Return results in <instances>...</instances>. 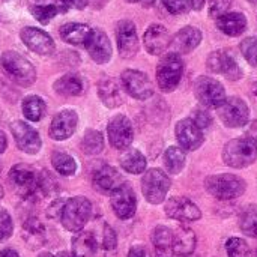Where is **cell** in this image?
I'll list each match as a JSON object with an SVG mask.
<instances>
[{
	"label": "cell",
	"instance_id": "obj_55",
	"mask_svg": "<svg viewBox=\"0 0 257 257\" xmlns=\"http://www.w3.org/2000/svg\"><path fill=\"white\" fill-rule=\"evenodd\" d=\"M3 197V188H2V185H0V199Z\"/></svg>",
	"mask_w": 257,
	"mask_h": 257
},
{
	"label": "cell",
	"instance_id": "obj_7",
	"mask_svg": "<svg viewBox=\"0 0 257 257\" xmlns=\"http://www.w3.org/2000/svg\"><path fill=\"white\" fill-rule=\"evenodd\" d=\"M169 176L160 169H151L145 173L142 179V191L145 199L152 205H160L164 202L169 190H170Z\"/></svg>",
	"mask_w": 257,
	"mask_h": 257
},
{
	"label": "cell",
	"instance_id": "obj_9",
	"mask_svg": "<svg viewBox=\"0 0 257 257\" xmlns=\"http://www.w3.org/2000/svg\"><path fill=\"white\" fill-rule=\"evenodd\" d=\"M194 93L199 102L208 108H217L226 99V92L223 84L218 80L206 75H202L196 80Z\"/></svg>",
	"mask_w": 257,
	"mask_h": 257
},
{
	"label": "cell",
	"instance_id": "obj_50",
	"mask_svg": "<svg viewBox=\"0 0 257 257\" xmlns=\"http://www.w3.org/2000/svg\"><path fill=\"white\" fill-rule=\"evenodd\" d=\"M203 5H205V0H191V6L196 11H200L203 8Z\"/></svg>",
	"mask_w": 257,
	"mask_h": 257
},
{
	"label": "cell",
	"instance_id": "obj_42",
	"mask_svg": "<svg viewBox=\"0 0 257 257\" xmlns=\"http://www.w3.org/2000/svg\"><path fill=\"white\" fill-rule=\"evenodd\" d=\"M163 5L173 15L184 14L190 9V0H163Z\"/></svg>",
	"mask_w": 257,
	"mask_h": 257
},
{
	"label": "cell",
	"instance_id": "obj_28",
	"mask_svg": "<svg viewBox=\"0 0 257 257\" xmlns=\"http://www.w3.org/2000/svg\"><path fill=\"white\" fill-rule=\"evenodd\" d=\"M98 242L90 232H80L72 239V256L74 257H96Z\"/></svg>",
	"mask_w": 257,
	"mask_h": 257
},
{
	"label": "cell",
	"instance_id": "obj_11",
	"mask_svg": "<svg viewBox=\"0 0 257 257\" xmlns=\"http://www.w3.org/2000/svg\"><path fill=\"white\" fill-rule=\"evenodd\" d=\"M125 90L136 99L145 101L154 95V87L149 77L137 69H126L120 75Z\"/></svg>",
	"mask_w": 257,
	"mask_h": 257
},
{
	"label": "cell",
	"instance_id": "obj_34",
	"mask_svg": "<svg viewBox=\"0 0 257 257\" xmlns=\"http://www.w3.org/2000/svg\"><path fill=\"white\" fill-rule=\"evenodd\" d=\"M45 108H47L45 102L39 96L30 95L23 101V114L27 120H33V122L41 120L45 114Z\"/></svg>",
	"mask_w": 257,
	"mask_h": 257
},
{
	"label": "cell",
	"instance_id": "obj_20",
	"mask_svg": "<svg viewBox=\"0 0 257 257\" xmlns=\"http://www.w3.org/2000/svg\"><path fill=\"white\" fill-rule=\"evenodd\" d=\"M143 42L149 54L160 56L170 47L172 38H170L169 30L163 24H151L148 30L145 32Z\"/></svg>",
	"mask_w": 257,
	"mask_h": 257
},
{
	"label": "cell",
	"instance_id": "obj_8",
	"mask_svg": "<svg viewBox=\"0 0 257 257\" xmlns=\"http://www.w3.org/2000/svg\"><path fill=\"white\" fill-rule=\"evenodd\" d=\"M215 110L221 122L229 128H241L247 125L250 119V110L245 101L238 96L226 98Z\"/></svg>",
	"mask_w": 257,
	"mask_h": 257
},
{
	"label": "cell",
	"instance_id": "obj_2",
	"mask_svg": "<svg viewBox=\"0 0 257 257\" xmlns=\"http://www.w3.org/2000/svg\"><path fill=\"white\" fill-rule=\"evenodd\" d=\"M0 65L6 75L20 86L29 87L36 80V69L33 65L17 51H5L0 57Z\"/></svg>",
	"mask_w": 257,
	"mask_h": 257
},
{
	"label": "cell",
	"instance_id": "obj_32",
	"mask_svg": "<svg viewBox=\"0 0 257 257\" xmlns=\"http://www.w3.org/2000/svg\"><path fill=\"white\" fill-rule=\"evenodd\" d=\"M54 90L59 95L65 96H75L83 92V81L77 74H66L56 80L54 83Z\"/></svg>",
	"mask_w": 257,
	"mask_h": 257
},
{
	"label": "cell",
	"instance_id": "obj_52",
	"mask_svg": "<svg viewBox=\"0 0 257 257\" xmlns=\"http://www.w3.org/2000/svg\"><path fill=\"white\" fill-rule=\"evenodd\" d=\"M56 257H74L71 253H68V251H62V253H59Z\"/></svg>",
	"mask_w": 257,
	"mask_h": 257
},
{
	"label": "cell",
	"instance_id": "obj_40",
	"mask_svg": "<svg viewBox=\"0 0 257 257\" xmlns=\"http://www.w3.org/2000/svg\"><path fill=\"white\" fill-rule=\"evenodd\" d=\"M239 48H241L242 56L247 59V62L253 66H257V38L254 36L245 38L241 42Z\"/></svg>",
	"mask_w": 257,
	"mask_h": 257
},
{
	"label": "cell",
	"instance_id": "obj_53",
	"mask_svg": "<svg viewBox=\"0 0 257 257\" xmlns=\"http://www.w3.org/2000/svg\"><path fill=\"white\" fill-rule=\"evenodd\" d=\"M128 3H139V2H152V0H125Z\"/></svg>",
	"mask_w": 257,
	"mask_h": 257
},
{
	"label": "cell",
	"instance_id": "obj_5",
	"mask_svg": "<svg viewBox=\"0 0 257 257\" xmlns=\"http://www.w3.org/2000/svg\"><path fill=\"white\" fill-rule=\"evenodd\" d=\"M184 72V62L179 54H166L157 66V83L163 92H172L178 87Z\"/></svg>",
	"mask_w": 257,
	"mask_h": 257
},
{
	"label": "cell",
	"instance_id": "obj_1",
	"mask_svg": "<svg viewBox=\"0 0 257 257\" xmlns=\"http://www.w3.org/2000/svg\"><path fill=\"white\" fill-rule=\"evenodd\" d=\"M257 158V140L251 136H242L230 140L223 149V160L229 167L244 169Z\"/></svg>",
	"mask_w": 257,
	"mask_h": 257
},
{
	"label": "cell",
	"instance_id": "obj_14",
	"mask_svg": "<svg viewBox=\"0 0 257 257\" xmlns=\"http://www.w3.org/2000/svg\"><path fill=\"white\" fill-rule=\"evenodd\" d=\"M116 38H117V48L119 54L123 59H131L139 51V36L137 29L133 21L122 20L117 23L116 27Z\"/></svg>",
	"mask_w": 257,
	"mask_h": 257
},
{
	"label": "cell",
	"instance_id": "obj_12",
	"mask_svg": "<svg viewBox=\"0 0 257 257\" xmlns=\"http://www.w3.org/2000/svg\"><path fill=\"white\" fill-rule=\"evenodd\" d=\"M206 66L214 74H223L229 80H239L242 77V71L236 62V59L226 50H217L209 54Z\"/></svg>",
	"mask_w": 257,
	"mask_h": 257
},
{
	"label": "cell",
	"instance_id": "obj_22",
	"mask_svg": "<svg viewBox=\"0 0 257 257\" xmlns=\"http://www.w3.org/2000/svg\"><path fill=\"white\" fill-rule=\"evenodd\" d=\"M84 45L87 48L89 56L96 63H107L111 59V44L108 36L102 30L92 29V33Z\"/></svg>",
	"mask_w": 257,
	"mask_h": 257
},
{
	"label": "cell",
	"instance_id": "obj_23",
	"mask_svg": "<svg viewBox=\"0 0 257 257\" xmlns=\"http://www.w3.org/2000/svg\"><path fill=\"white\" fill-rule=\"evenodd\" d=\"M200 42H202V32L193 26H187L182 27L172 38L170 47L173 48V53L185 54V53H191L196 47H199Z\"/></svg>",
	"mask_w": 257,
	"mask_h": 257
},
{
	"label": "cell",
	"instance_id": "obj_47",
	"mask_svg": "<svg viewBox=\"0 0 257 257\" xmlns=\"http://www.w3.org/2000/svg\"><path fill=\"white\" fill-rule=\"evenodd\" d=\"M128 257H151V256H149V253H148V250H146L145 247H142V245H136V247H133V248L130 250Z\"/></svg>",
	"mask_w": 257,
	"mask_h": 257
},
{
	"label": "cell",
	"instance_id": "obj_36",
	"mask_svg": "<svg viewBox=\"0 0 257 257\" xmlns=\"http://www.w3.org/2000/svg\"><path fill=\"white\" fill-rule=\"evenodd\" d=\"M66 8L62 6V5H35L30 8V12L32 15L41 23V24H47L50 23L57 14L60 12H65Z\"/></svg>",
	"mask_w": 257,
	"mask_h": 257
},
{
	"label": "cell",
	"instance_id": "obj_3",
	"mask_svg": "<svg viewBox=\"0 0 257 257\" xmlns=\"http://www.w3.org/2000/svg\"><path fill=\"white\" fill-rule=\"evenodd\" d=\"M205 187H206V191L218 200L236 199L242 196L247 188L242 178L230 175V173L208 176L205 181Z\"/></svg>",
	"mask_w": 257,
	"mask_h": 257
},
{
	"label": "cell",
	"instance_id": "obj_57",
	"mask_svg": "<svg viewBox=\"0 0 257 257\" xmlns=\"http://www.w3.org/2000/svg\"><path fill=\"white\" fill-rule=\"evenodd\" d=\"M0 2H5V0H0Z\"/></svg>",
	"mask_w": 257,
	"mask_h": 257
},
{
	"label": "cell",
	"instance_id": "obj_18",
	"mask_svg": "<svg viewBox=\"0 0 257 257\" xmlns=\"http://www.w3.org/2000/svg\"><path fill=\"white\" fill-rule=\"evenodd\" d=\"M78 123V116L74 110H62L57 113L50 125V137L53 140H66L69 139Z\"/></svg>",
	"mask_w": 257,
	"mask_h": 257
},
{
	"label": "cell",
	"instance_id": "obj_45",
	"mask_svg": "<svg viewBox=\"0 0 257 257\" xmlns=\"http://www.w3.org/2000/svg\"><path fill=\"white\" fill-rule=\"evenodd\" d=\"M102 245H104V248H105L107 251H110V250H114V248H116V245H117V238H116V233H114V230H113V229H111L108 224L104 227Z\"/></svg>",
	"mask_w": 257,
	"mask_h": 257
},
{
	"label": "cell",
	"instance_id": "obj_10",
	"mask_svg": "<svg viewBox=\"0 0 257 257\" xmlns=\"http://www.w3.org/2000/svg\"><path fill=\"white\" fill-rule=\"evenodd\" d=\"M107 133H108L110 145L114 149H120V151L128 149L133 143V139H134L131 120L123 114H117L108 122Z\"/></svg>",
	"mask_w": 257,
	"mask_h": 257
},
{
	"label": "cell",
	"instance_id": "obj_41",
	"mask_svg": "<svg viewBox=\"0 0 257 257\" xmlns=\"http://www.w3.org/2000/svg\"><path fill=\"white\" fill-rule=\"evenodd\" d=\"M230 3H232V0H211L209 2V17L217 20L221 15L227 14Z\"/></svg>",
	"mask_w": 257,
	"mask_h": 257
},
{
	"label": "cell",
	"instance_id": "obj_35",
	"mask_svg": "<svg viewBox=\"0 0 257 257\" xmlns=\"http://www.w3.org/2000/svg\"><path fill=\"white\" fill-rule=\"evenodd\" d=\"M239 227L244 235L257 238V205H248L239 217Z\"/></svg>",
	"mask_w": 257,
	"mask_h": 257
},
{
	"label": "cell",
	"instance_id": "obj_13",
	"mask_svg": "<svg viewBox=\"0 0 257 257\" xmlns=\"http://www.w3.org/2000/svg\"><path fill=\"white\" fill-rule=\"evenodd\" d=\"M166 214L169 218L181 221V223H190L197 221L202 217V212L199 206L191 202L187 197H172L166 203Z\"/></svg>",
	"mask_w": 257,
	"mask_h": 257
},
{
	"label": "cell",
	"instance_id": "obj_29",
	"mask_svg": "<svg viewBox=\"0 0 257 257\" xmlns=\"http://www.w3.org/2000/svg\"><path fill=\"white\" fill-rule=\"evenodd\" d=\"M98 93H99V98L104 102V105H107L110 108L119 107L123 102L122 93H120V87L111 78H104V80L99 81V84H98Z\"/></svg>",
	"mask_w": 257,
	"mask_h": 257
},
{
	"label": "cell",
	"instance_id": "obj_51",
	"mask_svg": "<svg viewBox=\"0 0 257 257\" xmlns=\"http://www.w3.org/2000/svg\"><path fill=\"white\" fill-rule=\"evenodd\" d=\"M250 95H251L253 101L257 102V81H254V83L251 84V87H250Z\"/></svg>",
	"mask_w": 257,
	"mask_h": 257
},
{
	"label": "cell",
	"instance_id": "obj_31",
	"mask_svg": "<svg viewBox=\"0 0 257 257\" xmlns=\"http://www.w3.org/2000/svg\"><path fill=\"white\" fill-rule=\"evenodd\" d=\"M120 167L131 173V175H140L146 170V158L143 154L137 149H128L120 155Z\"/></svg>",
	"mask_w": 257,
	"mask_h": 257
},
{
	"label": "cell",
	"instance_id": "obj_38",
	"mask_svg": "<svg viewBox=\"0 0 257 257\" xmlns=\"http://www.w3.org/2000/svg\"><path fill=\"white\" fill-rule=\"evenodd\" d=\"M104 148V139H102V134L99 131H93V130H89L83 140H81V149L84 154L87 155H96L102 151Z\"/></svg>",
	"mask_w": 257,
	"mask_h": 257
},
{
	"label": "cell",
	"instance_id": "obj_49",
	"mask_svg": "<svg viewBox=\"0 0 257 257\" xmlns=\"http://www.w3.org/2000/svg\"><path fill=\"white\" fill-rule=\"evenodd\" d=\"M6 145H8V140H6V136L0 131V154L6 149Z\"/></svg>",
	"mask_w": 257,
	"mask_h": 257
},
{
	"label": "cell",
	"instance_id": "obj_6",
	"mask_svg": "<svg viewBox=\"0 0 257 257\" xmlns=\"http://www.w3.org/2000/svg\"><path fill=\"white\" fill-rule=\"evenodd\" d=\"M39 175L32 167L24 164H17L9 172V179L14 188L23 199H36L41 194Z\"/></svg>",
	"mask_w": 257,
	"mask_h": 257
},
{
	"label": "cell",
	"instance_id": "obj_26",
	"mask_svg": "<svg viewBox=\"0 0 257 257\" xmlns=\"http://www.w3.org/2000/svg\"><path fill=\"white\" fill-rule=\"evenodd\" d=\"M90 33L92 29L87 24H81V23H68L60 27V38L72 45L86 44Z\"/></svg>",
	"mask_w": 257,
	"mask_h": 257
},
{
	"label": "cell",
	"instance_id": "obj_56",
	"mask_svg": "<svg viewBox=\"0 0 257 257\" xmlns=\"http://www.w3.org/2000/svg\"><path fill=\"white\" fill-rule=\"evenodd\" d=\"M250 2H251V3H257V0H250Z\"/></svg>",
	"mask_w": 257,
	"mask_h": 257
},
{
	"label": "cell",
	"instance_id": "obj_19",
	"mask_svg": "<svg viewBox=\"0 0 257 257\" xmlns=\"http://www.w3.org/2000/svg\"><path fill=\"white\" fill-rule=\"evenodd\" d=\"M176 139L184 151H196L205 140L202 130L191 119H182L178 122Z\"/></svg>",
	"mask_w": 257,
	"mask_h": 257
},
{
	"label": "cell",
	"instance_id": "obj_48",
	"mask_svg": "<svg viewBox=\"0 0 257 257\" xmlns=\"http://www.w3.org/2000/svg\"><path fill=\"white\" fill-rule=\"evenodd\" d=\"M0 257H20V256H18V253H17V251H14V250H11V248H6V250L0 251Z\"/></svg>",
	"mask_w": 257,
	"mask_h": 257
},
{
	"label": "cell",
	"instance_id": "obj_4",
	"mask_svg": "<svg viewBox=\"0 0 257 257\" xmlns=\"http://www.w3.org/2000/svg\"><path fill=\"white\" fill-rule=\"evenodd\" d=\"M92 212V205L86 197H72L65 202L60 220L66 230L80 232L89 221Z\"/></svg>",
	"mask_w": 257,
	"mask_h": 257
},
{
	"label": "cell",
	"instance_id": "obj_27",
	"mask_svg": "<svg viewBox=\"0 0 257 257\" xmlns=\"http://www.w3.org/2000/svg\"><path fill=\"white\" fill-rule=\"evenodd\" d=\"M23 238L30 248H39L45 244V227L38 218H27L23 224Z\"/></svg>",
	"mask_w": 257,
	"mask_h": 257
},
{
	"label": "cell",
	"instance_id": "obj_24",
	"mask_svg": "<svg viewBox=\"0 0 257 257\" xmlns=\"http://www.w3.org/2000/svg\"><path fill=\"white\" fill-rule=\"evenodd\" d=\"M197 239H196V233L187 227V226H179L175 232H173V254L175 256H190L193 254L194 248H196Z\"/></svg>",
	"mask_w": 257,
	"mask_h": 257
},
{
	"label": "cell",
	"instance_id": "obj_16",
	"mask_svg": "<svg viewBox=\"0 0 257 257\" xmlns=\"http://www.w3.org/2000/svg\"><path fill=\"white\" fill-rule=\"evenodd\" d=\"M11 131L15 140V145L18 146L20 151L26 152V154H36L41 149V137L36 133V130H33L29 123L23 122V120H15L11 125Z\"/></svg>",
	"mask_w": 257,
	"mask_h": 257
},
{
	"label": "cell",
	"instance_id": "obj_44",
	"mask_svg": "<svg viewBox=\"0 0 257 257\" xmlns=\"http://www.w3.org/2000/svg\"><path fill=\"white\" fill-rule=\"evenodd\" d=\"M200 130H205V128H208L209 125H211V117H209V114H208V111H205V110H202V108H199V110H194L193 113H191V117H190Z\"/></svg>",
	"mask_w": 257,
	"mask_h": 257
},
{
	"label": "cell",
	"instance_id": "obj_58",
	"mask_svg": "<svg viewBox=\"0 0 257 257\" xmlns=\"http://www.w3.org/2000/svg\"><path fill=\"white\" fill-rule=\"evenodd\" d=\"M256 257H257V254H256Z\"/></svg>",
	"mask_w": 257,
	"mask_h": 257
},
{
	"label": "cell",
	"instance_id": "obj_21",
	"mask_svg": "<svg viewBox=\"0 0 257 257\" xmlns=\"http://www.w3.org/2000/svg\"><path fill=\"white\" fill-rule=\"evenodd\" d=\"M92 182H93V187L102 194H111L114 190H117L120 185L125 184L120 173L114 167L107 166V164L101 166L99 169L93 172Z\"/></svg>",
	"mask_w": 257,
	"mask_h": 257
},
{
	"label": "cell",
	"instance_id": "obj_46",
	"mask_svg": "<svg viewBox=\"0 0 257 257\" xmlns=\"http://www.w3.org/2000/svg\"><path fill=\"white\" fill-rule=\"evenodd\" d=\"M62 6L68 8H74V9H84L87 6V0H59Z\"/></svg>",
	"mask_w": 257,
	"mask_h": 257
},
{
	"label": "cell",
	"instance_id": "obj_15",
	"mask_svg": "<svg viewBox=\"0 0 257 257\" xmlns=\"http://www.w3.org/2000/svg\"><path fill=\"white\" fill-rule=\"evenodd\" d=\"M110 202L114 214L120 220H130L131 217H134L137 209V200L133 188L128 184H123L117 190H114L110 194Z\"/></svg>",
	"mask_w": 257,
	"mask_h": 257
},
{
	"label": "cell",
	"instance_id": "obj_25",
	"mask_svg": "<svg viewBox=\"0 0 257 257\" xmlns=\"http://www.w3.org/2000/svg\"><path fill=\"white\" fill-rule=\"evenodd\" d=\"M217 27L227 36H239L247 27V18L241 12H229L217 18Z\"/></svg>",
	"mask_w": 257,
	"mask_h": 257
},
{
	"label": "cell",
	"instance_id": "obj_33",
	"mask_svg": "<svg viewBox=\"0 0 257 257\" xmlns=\"http://www.w3.org/2000/svg\"><path fill=\"white\" fill-rule=\"evenodd\" d=\"M185 161H187V157H185V151L182 148L172 146L164 154V166H166L167 172L172 175L181 173L182 169L185 167Z\"/></svg>",
	"mask_w": 257,
	"mask_h": 257
},
{
	"label": "cell",
	"instance_id": "obj_37",
	"mask_svg": "<svg viewBox=\"0 0 257 257\" xmlns=\"http://www.w3.org/2000/svg\"><path fill=\"white\" fill-rule=\"evenodd\" d=\"M51 164L57 170V173H60L62 176H71V175L75 173V169H77L75 161L72 160V157H69L65 152H60V151L53 152Z\"/></svg>",
	"mask_w": 257,
	"mask_h": 257
},
{
	"label": "cell",
	"instance_id": "obj_17",
	"mask_svg": "<svg viewBox=\"0 0 257 257\" xmlns=\"http://www.w3.org/2000/svg\"><path fill=\"white\" fill-rule=\"evenodd\" d=\"M21 41L24 42V45L32 50L33 53H38L41 56H48L54 51V41L53 38L36 27H24L20 33Z\"/></svg>",
	"mask_w": 257,
	"mask_h": 257
},
{
	"label": "cell",
	"instance_id": "obj_43",
	"mask_svg": "<svg viewBox=\"0 0 257 257\" xmlns=\"http://www.w3.org/2000/svg\"><path fill=\"white\" fill-rule=\"evenodd\" d=\"M12 218L6 211H0V242L6 241L12 235Z\"/></svg>",
	"mask_w": 257,
	"mask_h": 257
},
{
	"label": "cell",
	"instance_id": "obj_30",
	"mask_svg": "<svg viewBox=\"0 0 257 257\" xmlns=\"http://www.w3.org/2000/svg\"><path fill=\"white\" fill-rule=\"evenodd\" d=\"M152 242L157 251V257L173 256V232L166 226L155 227L152 233Z\"/></svg>",
	"mask_w": 257,
	"mask_h": 257
},
{
	"label": "cell",
	"instance_id": "obj_54",
	"mask_svg": "<svg viewBox=\"0 0 257 257\" xmlns=\"http://www.w3.org/2000/svg\"><path fill=\"white\" fill-rule=\"evenodd\" d=\"M38 257H56V256H53V254H50V253H41Z\"/></svg>",
	"mask_w": 257,
	"mask_h": 257
},
{
	"label": "cell",
	"instance_id": "obj_39",
	"mask_svg": "<svg viewBox=\"0 0 257 257\" xmlns=\"http://www.w3.org/2000/svg\"><path fill=\"white\" fill-rule=\"evenodd\" d=\"M226 251L229 257H251L250 245L241 238H230L226 242Z\"/></svg>",
	"mask_w": 257,
	"mask_h": 257
}]
</instances>
